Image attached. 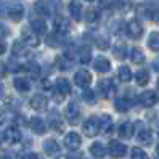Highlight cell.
Returning a JSON list of instances; mask_svg holds the SVG:
<instances>
[{"mask_svg":"<svg viewBox=\"0 0 159 159\" xmlns=\"http://www.w3.org/2000/svg\"><path fill=\"white\" fill-rule=\"evenodd\" d=\"M2 92H3V89H2V85H0V95H2Z\"/></svg>","mask_w":159,"mask_h":159,"instance_id":"f5cc1de1","label":"cell"},{"mask_svg":"<svg viewBox=\"0 0 159 159\" xmlns=\"http://www.w3.org/2000/svg\"><path fill=\"white\" fill-rule=\"evenodd\" d=\"M69 15L74 21H80L82 20V3L79 0H71L69 2Z\"/></svg>","mask_w":159,"mask_h":159,"instance_id":"e0dca14e","label":"cell"},{"mask_svg":"<svg viewBox=\"0 0 159 159\" xmlns=\"http://www.w3.org/2000/svg\"><path fill=\"white\" fill-rule=\"evenodd\" d=\"M53 26H55V32L63 34V35H66V34L69 32V29H71L69 21L66 20V18H63V16H58L57 20H55Z\"/></svg>","mask_w":159,"mask_h":159,"instance_id":"ac0fdd59","label":"cell"},{"mask_svg":"<svg viewBox=\"0 0 159 159\" xmlns=\"http://www.w3.org/2000/svg\"><path fill=\"white\" fill-rule=\"evenodd\" d=\"M34 8H35V13H39L42 16H50L53 13V8H52L48 0H39Z\"/></svg>","mask_w":159,"mask_h":159,"instance_id":"44dd1931","label":"cell"},{"mask_svg":"<svg viewBox=\"0 0 159 159\" xmlns=\"http://www.w3.org/2000/svg\"><path fill=\"white\" fill-rule=\"evenodd\" d=\"M48 125L52 130H55L57 134H61L63 132V129H64V124H63V119L60 116L58 111H50V114H48Z\"/></svg>","mask_w":159,"mask_h":159,"instance_id":"52a82bcc","label":"cell"},{"mask_svg":"<svg viewBox=\"0 0 159 159\" xmlns=\"http://www.w3.org/2000/svg\"><path fill=\"white\" fill-rule=\"evenodd\" d=\"M127 35L135 39V40L143 35V26L138 20H132V21L127 23Z\"/></svg>","mask_w":159,"mask_h":159,"instance_id":"9c48e42d","label":"cell"},{"mask_svg":"<svg viewBox=\"0 0 159 159\" xmlns=\"http://www.w3.org/2000/svg\"><path fill=\"white\" fill-rule=\"evenodd\" d=\"M90 153H92V156L101 159V157H105V154H106V148H105V145H103V143L95 142V143L90 145Z\"/></svg>","mask_w":159,"mask_h":159,"instance_id":"cb8c5ba5","label":"cell"},{"mask_svg":"<svg viewBox=\"0 0 159 159\" xmlns=\"http://www.w3.org/2000/svg\"><path fill=\"white\" fill-rule=\"evenodd\" d=\"M3 122H5V113L0 109V124H3Z\"/></svg>","mask_w":159,"mask_h":159,"instance_id":"816d5d0a","label":"cell"},{"mask_svg":"<svg viewBox=\"0 0 159 159\" xmlns=\"http://www.w3.org/2000/svg\"><path fill=\"white\" fill-rule=\"evenodd\" d=\"M5 72H7V68H5V64H2V63H0V77H2Z\"/></svg>","mask_w":159,"mask_h":159,"instance_id":"f907efd6","label":"cell"},{"mask_svg":"<svg viewBox=\"0 0 159 159\" xmlns=\"http://www.w3.org/2000/svg\"><path fill=\"white\" fill-rule=\"evenodd\" d=\"M29 105L35 111H45L47 106H48V98H47L45 95H35V97L31 98Z\"/></svg>","mask_w":159,"mask_h":159,"instance_id":"7c38bea8","label":"cell"},{"mask_svg":"<svg viewBox=\"0 0 159 159\" xmlns=\"http://www.w3.org/2000/svg\"><path fill=\"white\" fill-rule=\"evenodd\" d=\"M43 151L47 153V156L58 157V156H61V146L57 140L48 138L47 142H43Z\"/></svg>","mask_w":159,"mask_h":159,"instance_id":"ba28073f","label":"cell"},{"mask_svg":"<svg viewBox=\"0 0 159 159\" xmlns=\"http://www.w3.org/2000/svg\"><path fill=\"white\" fill-rule=\"evenodd\" d=\"M63 34H58V32H53L52 35L47 37V43H48L50 47H60L63 43Z\"/></svg>","mask_w":159,"mask_h":159,"instance_id":"4dcf8cb0","label":"cell"},{"mask_svg":"<svg viewBox=\"0 0 159 159\" xmlns=\"http://www.w3.org/2000/svg\"><path fill=\"white\" fill-rule=\"evenodd\" d=\"M5 52H7V43L0 39V55H3Z\"/></svg>","mask_w":159,"mask_h":159,"instance_id":"bcb514c9","label":"cell"},{"mask_svg":"<svg viewBox=\"0 0 159 159\" xmlns=\"http://www.w3.org/2000/svg\"><path fill=\"white\" fill-rule=\"evenodd\" d=\"M134 130H135V125L130 122V120H125V122H122L119 125V135H120V138H130L134 135Z\"/></svg>","mask_w":159,"mask_h":159,"instance_id":"603a6c76","label":"cell"},{"mask_svg":"<svg viewBox=\"0 0 159 159\" xmlns=\"http://www.w3.org/2000/svg\"><path fill=\"white\" fill-rule=\"evenodd\" d=\"M138 127H140V129L137 130V138H138L142 143H145V145H151V142H153L151 130L146 129V127H143L142 124H138Z\"/></svg>","mask_w":159,"mask_h":159,"instance_id":"ffe728a7","label":"cell"},{"mask_svg":"<svg viewBox=\"0 0 159 159\" xmlns=\"http://www.w3.org/2000/svg\"><path fill=\"white\" fill-rule=\"evenodd\" d=\"M7 15H8V18H10L11 21H20L23 18V15H24V8L20 3H13V5L8 7Z\"/></svg>","mask_w":159,"mask_h":159,"instance_id":"5bb4252c","label":"cell"},{"mask_svg":"<svg viewBox=\"0 0 159 159\" xmlns=\"http://www.w3.org/2000/svg\"><path fill=\"white\" fill-rule=\"evenodd\" d=\"M80 143H82L80 137H79L77 134H74V132H71V134H68L66 137H64V145H66V148L71 149V151H74V149H79Z\"/></svg>","mask_w":159,"mask_h":159,"instance_id":"2e32d148","label":"cell"},{"mask_svg":"<svg viewBox=\"0 0 159 159\" xmlns=\"http://www.w3.org/2000/svg\"><path fill=\"white\" fill-rule=\"evenodd\" d=\"M31 29L37 34H45L47 32V24L43 20H34L31 21Z\"/></svg>","mask_w":159,"mask_h":159,"instance_id":"f546056e","label":"cell"},{"mask_svg":"<svg viewBox=\"0 0 159 159\" xmlns=\"http://www.w3.org/2000/svg\"><path fill=\"white\" fill-rule=\"evenodd\" d=\"M149 20H153L154 23H159V8H153L151 10V18Z\"/></svg>","mask_w":159,"mask_h":159,"instance_id":"7bdbcfd3","label":"cell"},{"mask_svg":"<svg viewBox=\"0 0 159 159\" xmlns=\"http://www.w3.org/2000/svg\"><path fill=\"white\" fill-rule=\"evenodd\" d=\"M114 57L117 58V60H124L125 57H127V47H125V43H117L116 47H114Z\"/></svg>","mask_w":159,"mask_h":159,"instance_id":"d590c367","label":"cell"},{"mask_svg":"<svg viewBox=\"0 0 159 159\" xmlns=\"http://www.w3.org/2000/svg\"><path fill=\"white\" fill-rule=\"evenodd\" d=\"M100 120H101V132L103 134H111L113 132V119H111V116H101L100 117Z\"/></svg>","mask_w":159,"mask_h":159,"instance_id":"4316f807","label":"cell"},{"mask_svg":"<svg viewBox=\"0 0 159 159\" xmlns=\"http://www.w3.org/2000/svg\"><path fill=\"white\" fill-rule=\"evenodd\" d=\"M93 69H95L97 72H101V74L109 72L111 71V63L105 57H98V58H95V61H93Z\"/></svg>","mask_w":159,"mask_h":159,"instance_id":"9a60e30c","label":"cell"},{"mask_svg":"<svg viewBox=\"0 0 159 159\" xmlns=\"http://www.w3.org/2000/svg\"><path fill=\"white\" fill-rule=\"evenodd\" d=\"M82 130H84V135L85 137H95V135H98L100 134V130H101V120H100V117H97V116H90L85 122H84V125H82Z\"/></svg>","mask_w":159,"mask_h":159,"instance_id":"6da1fadb","label":"cell"},{"mask_svg":"<svg viewBox=\"0 0 159 159\" xmlns=\"http://www.w3.org/2000/svg\"><path fill=\"white\" fill-rule=\"evenodd\" d=\"M93 40H95V45L98 47V48H101V50H106L109 47V40H108L106 35L97 34V35H93Z\"/></svg>","mask_w":159,"mask_h":159,"instance_id":"1f68e13d","label":"cell"},{"mask_svg":"<svg viewBox=\"0 0 159 159\" xmlns=\"http://www.w3.org/2000/svg\"><path fill=\"white\" fill-rule=\"evenodd\" d=\"M114 92H116V87H114V84H113L111 79H101L98 82V93H100V97L111 98L114 95Z\"/></svg>","mask_w":159,"mask_h":159,"instance_id":"5b68a950","label":"cell"},{"mask_svg":"<svg viewBox=\"0 0 159 159\" xmlns=\"http://www.w3.org/2000/svg\"><path fill=\"white\" fill-rule=\"evenodd\" d=\"M153 69H154L156 72H159V57L153 61Z\"/></svg>","mask_w":159,"mask_h":159,"instance_id":"7dc6e473","label":"cell"},{"mask_svg":"<svg viewBox=\"0 0 159 159\" xmlns=\"http://www.w3.org/2000/svg\"><path fill=\"white\" fill-rule=\"evenodd\" d=\"M21 40L27 45V47H37L40 43L39 40V37H37V32H34L32 29L31 31H23V37H21Z\"/></svg>","mask_w":159,"mask_h":159,"instance_id":"d6986e66","label":"cell"},{"mask_svg":"<svg viewBox=\"0 0 159 159\" xmlns=\"http://www.w3.org/2000/svg\"><path fill=\"white\" fill-rule=\"evenodd\" d=\"M7 35H10V29H8L5 24L0 23V39H3V37H7Z\"/></svg>","mask_w":159,"mask_h":159,"instance_id":"60d3db41","label":"cell"},{"mask_svg":"<svg viewBox=\"0 0 159 159\" xmlns=\"http://www.w3.org/2000/svg\"><path fill=\"white\" fill-rule=\"evenodd\" d=\"M113 5L116 8H119L120 11H127L129 8H130V0H114Z\"/></svg>","mask_w":159,"mask_h":159,"instance_id":"f35d334b","label":"cell"},{"mask_svg":"<svg viewBox=\"0 0 159 159\" xmlns=\"http://www.w3.org/2000/svg\"><path fill=\"white\" fill-rule=\"evenodd\" d=\"M111 31H113V34H116V35H120V34L127 32V26L122 21H116L113 24V27H111Z\"/></svg>","mask_w":159,"mask_h":159,"instance_id":"8d00e7d4","label":"cell"},{"mask_svg":"<svg viewBox=\"0 0 159 159\" xmlns=\"http://www.w3.org/2000/svg\"><path fill=\"white\" fill-rule=\"evenodd\" d=\"M87 2H93V0H87Z\"/></svg>","mask_w":159,"mask_h":159,"instance_id":"11a10c76","label":"cell"},{"mask_svg":"<svg viewBox=\"0 0 159 159\" xmlns=\"http://www.w3.org/2000/svg\"><path fill=\"white\" fill-rule=\"evenodd\" d=\"M13 85H15V89L20 92V93H26V92L31 90L32 84H31L29 79H26V77H16L13 80Z\"/></svg>","mask_w":159,"mask_h":159,"instance_id":"7402d4cb","label":"cell"},{"mask_svg":"<svg viewBox=\"0 0 159 159\" xmlns=\"http://www.w3.org/2000/svg\"><path fill=\"white\" fill-rule=\"evenodd\" d=\"M84 98L89 100V101H95V92H92V90L84 92Z\"/></svg>","mask_w":159,"mask_h":159,"instance_id":"b9f144b4","label":"cell"},{"mask_svg":"<svg viewBox=\"0 0 159 159\" xmlns=\"http://www.w3.org/2000/svg\"><path fill=\"white\" fill-rule=\"evenodd\" d=\"M108 153L111 157L114 159H119V157H124L125 153H127V146L124 143L117 142V140H111L108 143Z\"/></svg>","mask_w":159,"mask_h":159,"instance_id":"277c9868","label":"cell"},{"mask_svg":"<svg viewBox=\"0 0 159 159\" xmlns=\"http://www.w3.org/2000/svg\"><path fill=\"white\" fill-rule=\"evenodd\" d=\"M130 60H132V63H135V64H142L145 61L143 50L138 48V47H134V48L130 50Z\"/></svg>","mask_w":159,"mask_h":159,"instance_id":"d4e9b609","label":"cell"},{"mask_svg":"<svg viewBox=\"0 0 159 159\" xmlns=\"http://www.w3.org/2000/svg\"><path fill=\"white\" fill-rule=\"evenodd\" d=\"M0 159H13V156L10 153H2V156H0Z\"/></svg>","mask_w":159,"mask_h":159,"instance_id":"681fc988","label":"cell"},{"mask_svg":"<svg viewBox=\"0 0 159 159\" xmlns=\"http://www.w3.org/2000/svg\"><path fill=\"white\" fill-rule=\"evenodd\" d=\"M48 2H50L53 10H60L61 8V0H48Z\"/></svg>","mask_w":159,"mask_h":159,"instance_id":"ee69618b","label":"cell"},{"mask_svg":"<svg viewBox=\"0 0 159 159\" xmlns=\"http://www.w3.org/2000/svg\"><path fill=\"white\" fill-rule=\"evenodd\" d=\"M157 89H159V80H157Z\"/></svg>","mask_w":159,"mask_h":159,"instance_id":"db71d44e","label":"cell"},{"mask_svg":"<svg viewBox=\"0 0 159 159\" xmlns=\"http://www.w3.org/2000/svg\"><path fill=\"white\" fill-rule=\"evenodd\" d=\"M85 20L89 23H95L100 20V11L98 10H93V8H90V10H87V15H85Z\"/></svg>","mask_w":159,"mask_h":159,"instance_id":"74e56055","label":"cell"},{"mask_svg":"<svg viewBox=\"0 0 159 159\" xmlns=\"http://www.w3.org/2000/svg\"><path fill=\"white\" fill-rule=\"evenodd\" d=\"M5 13H7L5 3H2V2H0V16H5Z\"/></svg>","mask_w":159,"mask_h":159,"instance_id":"c3c4849f","label":"cell"},{"mask_svg":"<svg viewBox=\"0 0 159 159\" xmlns=\"http://www.w3.org/2000/svg\"><path fill=\"white\" fill-rule=\"evenodd\" d=\"M132 159H148V154L142 148H132Z\"/></svg>","mask_w":159,"mask_h":159,"instance_id":"ab89813d","label":"cell"},{"mask_svg":"<svg viewBox=\"0 0 159 159\" xmlns=\"http://www.w3.org/2000/svg\"><path fill=\"white\" fill-rule=\"evenodd\" d=\"M64 114H66V120L71 125H77L80 122L82 113H80L79 105H76V103H69V105L66 106V113H64Z\"/></svg>","mask_w":159,"mask_h":159,"instance_id":"3957f363","label":"cell"},{"mask_svg":"<svg viewBox=\"0 0 159 159\" xmlns=\"http://www.w3.org/2000/svg\"><path fill=\"white\" fill-rule=\"evenodd\" d=\"M135 80H137V84L138 85H146V84L149 82V72L146 71V69H140V71H137V74H135Z\"/></svg>","mask_w":159,"mask_h":159,"instance_id":"f1b7e54d","label":"cell"},{"mask_svg":"<svg viewBox=\"0 0 159 159\" xmlns=\"http://www.w3.org/2000/svg\"><path fill=\"white\" fill-rule=\"evenodd\" d=\"M77 53H79V61H80L82 64H87V63L90 61V58H92L89 47H82V48H79Z\"/></svg>","mask_w":159,"mask_h":159,"instance_id":"836d02e7","label":"cell"},{"mask_svg":"<svg viewBox=\"0 0 159 159\" xmlns=\"http://www.w3.org/2000/svg\"><path fill=\"white\" fill-rule=\"evenodd\" d=\"M74 82H76V85L80 87V89H89V85L92 84L90 72L85 71V69H79L76 74H74Z\"/></svg>","mask_w":159,"mask_h":159,"instance_id":"8992f818","label":"cell"},{"mask_svg":"<svg viewBox=\"0 0 159 159\" xmlns=\"http://www.w3.org/2000/svg\"><path fill=\"white\" fill-rule=\"evenodd\" d=\"M117 76H119L120 82H129L130 79H132V72H130V69L127 66H120L119 71H117Z\"/></svg>","mask_w":159,"mask_h":159,"instance_id":"e575fe53","label":"cell"},{"mask_svg":"<svg viewBox=\"0 0 159 159\" xmlns=\"http://www.w3.org/2000/svg\"><path fill=\"white\" fill-rule=\"evenodd\" d=\"M148 47L153 52H159V32H151L148 37Z\"/></svg>","mask_w":159,"mask_h":159,"instance_id":"d6a6232c","label":"cell"},{"mask_svg":"<svg viewBox=\"0 0 159 159\" xmlns=\"http://www.w3.org/2000/svg\"><path fill=\"white\" fill-rule=\"evenodd\" d=\"M21 130L20 127H16V125H10V127H7L5 129V132H3V140L8 143V145H18L21 142Z\"/></svg>","mask_w":159,"mask_h":159,"instance_id":"7a4b0ae2","label":"cell"},{"mask_svg":"<svg viewBox=\"0 0 159 159\" xmlns=\"http://www.w3.org/2000/svg\"><path fill=\"white\" fill-rule=\"evenodd\" d=\"M55 87H57L58 92L64 93V95H68V93H71V84L68 79H64V77H60L57 79V84H55Z\"/></svg>","mask_w":159,"mask_h":159,"instance_id":"484cf974","label":"cell"},{"mask_svg":"<svg viewBox=\"0 0 159 159\" xmlns=\"http://www.w3.org/2000/svg\"><path fill=\"white\" fill-rule=\"evenodd\" d=\"M23 159H40V156L37 154V153H27Z\"/></svg>","mask_w":159,"mask_h":159,"instance_id":"f6af8a7d","label":"cell"},{"mask_svg":"<svg viewBox=\"0 0 159 159\" xmlns=\"http://www.w3.org/2000/svg\"><path fill=\"white\" fill-rule=\"evenodd\" d=\"M27 125H29L31 130H34L37 135H43L47 132V124L43 122V119L37 117V116H34V117H31L29 120H27Z\"/></svg>","mask_w":159,"mask_h":159,"instance_id":"8fae6325","label":"cell"},{"mask_svg":"<svg viewBox=\"0 0 159 159\" xmlns=\"http://www.w3.org/2000/svg\"><path fill=\"white\" fill-rule=\"evenodd\" d=\"M135 97L130 98V97H122V98H117L114 101V108L119 111V113H125V111H129L130 108H132L135 105Z\"/></svg>","mask_w":159,"mask_h":159,"instance_id":"30bf717a","label":"cell"},{"mask_svg":"<svg viewBox=\"0 0 159 159\" xmlns=\"http://www.w3.org/2000/svg\"><path fill=\"white\" fill-rule=\"evenodd\" d=\"M27 53V45L23 40H16L13 43V55L15 57H24Z\"/></svg>","mask_w":159,"mask_h":159,"instance_id":"83f0119b","label":"cell"},{"mask_svg":"<svg viewBox=\"0 0 159 159\" xmlns=\"http://www.w3.org/2000/svg\"><path fill=\"white\" fill-rule=\"evenodd\" d=\"M138 101L142 103L143 106H154L157 103V95H156V92H153V90H146V92H143L142 95L138 97Z\"/></svg>","mask_w":159,"mask_h":159,"instance_id":"4fadbf2b","label":"cell"}]
</instances>
